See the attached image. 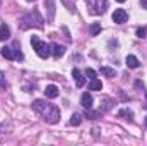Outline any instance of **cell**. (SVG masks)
Masks as SVG:
<instances>
[{
  "label": "cell",
  "mask_w": 147,
  "mask_h": 146,
  "mask_svg": "<svg viewBox=\"0 0 147 146\" xmlns=\"http://www.w3.org/2000/svg\"><path fill=\"white\" fill-rule=\"evenodd\" d=\"M89 33H91V36H98L101 33V23H92L89 26Z\"/></svg>",
  "instance_id": "cell-16"
},
{
  "label": "cell",
  "mask_w": 147,
  "mask_h": 146,
  "mask_svg": "<svg viewBox=\"0 0 147 146\" xmlns=\"http://www.w3.org/2000/svg\"><path fill=\"white\" fill-rule=\"evenodd\" d=\"M82 119H84V115L75 112V113H72V117H70L69 124H70V126H80V124H82Z\"/></svg>",
  "instance_id": "cell-13"
},
{
  "label": "cell",
  "mask_w": 147,
  "mask_h": 146,
  "mask_svg": "<svg viewBox=\"0 0 147 146\" xmlns=\"http://www.w3.org/2000/svg\"><path fill=\"white\" fill-rule=\"evenodd\" d=\"M0 5H2V0H0Z\"/></svg>",
  "instance_id": "cell-30"
},
{
  "label": "cell",
  "mask_w": 147,
  "mask_h": 146,
  "mask_svg": "<svg viewBox=\"0 0 147 146\" xmlns=\"http://www.w3.org/2000/svg\"><path fill=\"white\" fill-rule=\"evenodd\" d=\"M86 117H87V119H99V117H101V112H91V108H87Z\"/></svg>",
  "instance_id": "cell-21"
},
{
  "label": "cell",
  "mask_w": 147,
  "mask_h": 146,
  "mask_svg": "<svg viewBox=\"0 0 147 146\" xmlns=\"http://www.w3.org/2000/svg\"><path fill=\"white\" fill-rule=\"evenodd\" d=\"M43 23H45V19L41 17V14L38 10H33V12H29V14H26V16L21 17V28L22 29H28L31 26L43 28Z\"/></svg>",
  "instance_id": "cell-2"
},
{
  "label": "cell",
  "mask_w": 147,
  "mask_h": 146,
  "mask_svg": "<svg viewBox=\"0 0 147 146\" xmlns=\"http://www.w3.org/2000/svg\"><path fill=\"white\" fill-rule=\"evenodd\" d=\"M135 86H137V88H139V89H140V88H142V89H144V83H142V81H137V83H135Z\"/></svg>",
  "instance_id": "cell-25"
},
{
  "label": "cell",
  "mask_w": 147,
  "mask_h": 146,
  "mask_svg": "<svg viewBox=\"0 0 147 146\" xmlns=\"http://www.w3.org/2000/svg\"><path fill=\"white\" fill-rule=\"evenodd\" d=\"M125 62H127V67H128V69H137V67L140 65V62H139V59H137L135 55H128Z\"/></svg>",
  "instance_id": "cell-11"
},
{
  "label": "cell",
  "mask_w": 147,
  "mask_h": 146,
  "mask_svg": "<svg viewBox=\"0 0 147 146\" xmlns=\"http://www.w3.org/2000/svg\"><path fill=\"white\" fill-rule=\"evenodd\" d=\"M116 2H120V3H123V2H125V0H116Z\"/></svg>",
  "instance_id": "cell-27"
},
{
  "label": "cell",
  "mask_w": 147,
  "mask_h": 146,
  "mask_svg": "<svg viewBox=\"0 0 147 146\" xmlns=\"http://www.w3.org/2000/svg\"><path fill=\"white\" fill-rule=\"evenodd\" d=\"M146 96H147V95H146Z\"/></svg>",
  "instance_id": "cell-31"
},
{
  "label": "cell",
  "mask_w": 147,
  "mask_h": 146,
  "mask_svg": "<svg viewBox=\"0 0 147 146\" xmlns=\"http://www.w3.org/2000/svg\"><path fill=\"white\" fill-rule=\"evenodd\" d=\"M45 7L48 10V17H46V23L51 24L55 21V0H45Z\"/></svg>",
  "instance_id": "cell-6"
},
{
  "label": "cell",
  "mask_w": 147,
  "mask_h": 146,
  "mask_svg": "<svg viewBox=\"0 0 147 146\" xmlns=\"http://www.w3.org/2000/svg\"><path fill=\"white\" fill-rule=\"evenodd\" d=\"M63 53H65V46H62V45H58V43H53V45H51V55H53V57L60 59Z\"/></svg>",
  "instance_id": "cell-9"
},
{
  "label": "cell",
  "mask_w": 147,
  "mask_h": 146,
  "mask_svg": "<svg viewBox=\"0 0 147 146\" xmlns=\"http://www.w3.org/2000/svg\"><path fill=\"white\" fill-rule=\"evenodd\" d=\"M14 59L16 60H24V55H22V52H21V48H19L17 43H16V48H14Z\"/></svg>",
  "instance_id": "cell-18"
},
{
  "label": "cell",
  "mask_w": 147,
  "mask_h": 146,
  "mask_svg": "<svg viewBox=\"0 0 147 146\" xmlns=\"http://www.w3.org/2000/svg\"><path fill=\"white\" fill-rule=\"evenodd\" d=\"M80 105H82L84 108H91V107H92V95H91V93H82V96H80Z\"/></svg>",
  "instance_id": "cell-8"
},
{
  "label": "cell",
  "mask_w": 147,
  "mask_h": 146,
  "mask_svg": "<svg viewBox=\"0 0 147 146\" xmlns=\"http://www.w3.org/2000/svg\"><path fill=\"white\" fill-rule=\"evenodd\" d=\"M28 2H36V0H28Z\"/></svg>",
  "instance_id": "cell-28"
},
{
  "label": "cell",
  "mask_w": 147,
  "mask_h": 146,
  "mask_svg": "<svg viewBox=\"0 0 147 146\" xmlns=\"http://www.w3.org/2000/svg\"><path fill=\"white\" fill-rule=\"evenodd\" d=\"M101 74L106 76V77H115V69H111V67H101Z\"/></svg>",
  "instance_id": "cell-19"
},
{
  "label": "cell",
  "mask_w": 147,
  "mask_h": 146,
  "mask_svg": "<svg viewBox=\"0 0 147 146\" xmlns=\"http://www.w3.org/2000/svg\"><path fill=\"white\" fill-rule=\"evenodd\" d=\"M33 108L48 124H57L60 120V108L57 105H53V103H48L45 100H34L33 102Z\"/></svg>",
  "instance_id": "cell-1"
},
{
  "label": "cell",
  "mask_w": 147,
  "mask_h": 146,
  "mask_svg": "<svg viewBox=\"0 0 147 146\" xmlns=\"http://www.w3.org/2000/svg\"><path fill=\"white\" fill-rule=\"evenodd\" d=\"M101 88H103V84H101L99 79L94 77V79L89 81V89H91V91H101Z\"/></svg>",
  "instance_id": "cell-14"
},
{
  "label": "cell",
  "mask_w": 147,
  "mask_h": 146,
  "mask_svg": "<svg viewBox=\"0 0 147 146\" xmlns=\"http://www.w3.org/2000/svg\"><path fill=\"white\" fill-rule=\"evenodd\" d=\"M0 89H5V77H3L2 71H0Z\"/></svg>",
  "instance_id": "cell-24"
},
{
  "label": "cell",
  "mask_w": 147,
  "mask_h": 146,
  "mask_svg": "<svg viewBox=\"0 0 147 146\" xmlns=\"http://www.w3.org/2000/svg\"><path fill=\"white\" fill-rule=\"evenodd\" d=\"M113 108V100H110V98H103L101 100V108H99V112H108V110Z\"/></svg>",
  "instance_id": "cell-15"
},
{
  "label": "cell",
  "mask_w": 147,
  "mask_h": 146,
  "mask_svg": "<svg viewBox=\"0 0 147 146\" xmlns=\"http://www.w3.org/2000/svg\"><path fill=\"white\" fill-rule=\"evenodd\" d=\"M86 76H89V79H94L96 77V71L94 69H86Z\"/></svg>",
  "instance_id": "cell-23"
},
{
  "label": "cell",
  "mask_w": 147,
  "mask_h": 146,
  "mask_svg": "<svg viewBox=\"0 0 147 146\" xmlns=\"http://www.w3.org/2000/svg\"><path fill=\"white\" fill-rule=\"evenodd\" d=\"M72 76H74V79H75V84H77L79 88H82V86L86 84V79H84V76L80 74V71H79V69H74Z\"/></svg>",
  "instance_id": "cell-10"
},
{
  "label": "cell",
  "mask_w": 147,
  "mask_h": 146,
  "mask_svg": "<svg viewBox=\"0 0 147 146\" xmlns=\"http://www.w3.org/2000/svg\"><path fill=\"white\" fill-rule=\"evenodd\" d=\"M111 19H113L116 24H125V23H127V19H128V14H127L123 9H116V10L113 12Z\"/></svg>",
  "instance_id": "cell-5"
},
{
  "label": "cell",
  "mask_w": 147,
  "mask_h": 146,
  "mask_svg": "<svg viewBox=\"0 0 147 146\" xmlns=\"http://www.w3.org/2000/svg\"><path fill=\"white\" fill-rule=\"evenodd\" d=\"M9 38H10V29H9V26L5 23H2L0 24V41H5Z\"/></svg>",
  "instance_id": "cell-12"
},
{
  "label": "cell",
  "mask_w": 147,
  "mask_h": 146,
  "mask_svg": "<svg viewBox=\"0 0 147 146\" xmlns=\"http://www.w3.org/2000/svg\"><path fill=\"white\" fill-rule=\"evenodd\" d=\"M45 95H46V98H57L60 95V91H58V88L55 84H48L45 88Z\"/></svg>",
  "instance_id": "cell-7"
},
{
  "label": "cell",
  "mask_w": 147,
  "mask_h": 146,
  "mask_svg": "<svg viewBox=\"0 0 147 146\" xmlns=\"http://www.w3.org/2000/svg\"><path fill=\"white\" fill-rule=\"evenodd\" d=\"M146 126H147V119H146Z\"/></svg>",
  "instance_id": "cell-29"
},
{
  "label": "cell",
  "mask_w": 147,
  "mask_h": 146,
  "mask_svg": "<svg viewBox=\"0 0 147 146\" xmlns=\"http://www.w3.org/2000/svg\"><path fill=\"white\" fill-rule=\"evenodd\" d=\"M0 53H2V57L7 59V60H12V59H14V52H12V48H9V46H3V48L0 50Z\"/></svg>",
  "instance_id": "cell-17"
},
{
  "label": "cell",
  "mask_w": 147,
  "mask_h": 146,
  "mask_svg": "<svg viewBox=\"0 0 147 146\" xmlns=\"http://www.w3.org/2000/svg\"><path fill=\"white\" fill-rule=\"evenodd\" d=\"M137 36L139 38H146L147 36V28H137Z\"/></svg>",
  "instance_id": "cell-22"
},
{
  "label": "cell",
  "mask_w": 147,
  "mask_h": 146,
  "mask_svg": "<svg viewBox=\"0 0 147 146\" xmlns=\"http://www.w3.org/2000/svg\"><path fill=\"white\" fill-rule=\"evenodd\" d=\"M86 5L89 9V12L92 16H99L105 14L108 9V0H86Z\"/></svg>",
  "instance_id": "cell-4"
},
{
  "label": "cell",
  "mask_w": 147,
  "mask_h": 146,
  "mask_svg": "<svg viewBox=\"0 0 147 146\" xmlns=\"http://www.w3.org/2000/svg\"><path fill=\"white\" fill-rule=\"evenodd\" d=\"M120 117H127L128 120H132L134 119V112L128 108H123V110H120Z\"/></svg>",
  "instance_id": "cell-20"
},
{
  "label": "cell",
  "mask_w": 147,
  "mask_h": 146,
  "mask_svg": "<svg viewBox=\"0 0 147 146\" xmlns=\"http://www.w3.org/2000/svg\"><path fill=\"white\" fill-rule=\"evenodd\" d=\"M140 3H142V7L147 10V0H140Z\"/></svg>",
  "instance_id": "cell-26"
},
{
  "label": "cell",
  "mask_w": 147,
  "mask_h": 146,
  "mask_svg": "<svg viewBox=\"0 0 147 146\" xmlns=\"http://www.w3.org/2000/svg\"><path fill=\"white\" fill-rule=\"evenodd\" d=\"M31 45H33V48L36 50V53L41 59H48L51 55V45H48L46 41H41L38 36L31 38Z\"/></svg>",
  "instance_id": "cell-3"
}]
</instances>
